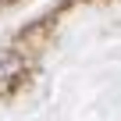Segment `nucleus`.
<instances>
[{"label":"nucleus","mask_w":121,"mask_h":121,"mask_svg":"<svg viewBox=\"0 0 121 121\" xmlns=\"http://www.w3.org/2000/svg\"><path fill=\"white\" fill-rule=\"evenodd\" d=\"M25 75V60L18 50H0V89H7L11 82H18Z\"/></svg>","instance_id":"obj_1"}]
</instances>
